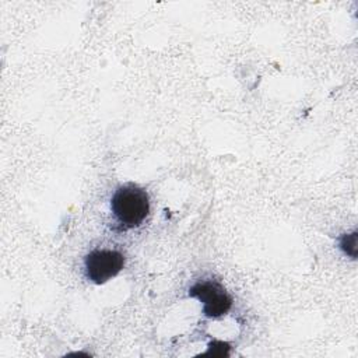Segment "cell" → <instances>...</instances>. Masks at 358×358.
<instances>
[{
    "label": "cell",
    "mask_w": 358,
    "mask_h": 358,
    "mask_svg": "<svg viewBox=\"0 0 358 358\" xmlns=\"http://www.w3.org/2000/svg\"><path fill=\"white\" fill-rule=\"evenodd\" d=\"M189 295L197 298L203 303V312L208 317H220L232 306V298L224 287L215 281H203L194 284Z\"/></svg>",
    "instance_id": "cell-3"
},
{
    "label": "cell",
    "mask_w": 358,
    "mask_h": 358,
    "mask_svg": "<svg viewBox=\"0 0 358 358\" xmlns=\"http://www.w3.org/2000/svg\"><path fill=\"white\" fill-rule=\"evenodd\" d=\"M110 210L124 228L138 227L150 213L148 194L136 185L120 186L112 196Z\"/></svg>",
    "instance_id": "cell-1"
},
{
    "label": "cell",
    "mask_w": 358,
    "mask_h": 358,
    "mask_svg": "<svg viewBox=\"0 0 358 358\" xmlns=\"http://www.w3.org/2000/svg\"><path fill=\"white\" fill-rule=\"evenodd\" d=\"M85 275L94 284H103L113 278L124 266V256L119 250L95 249L85 256Z\"/></svg>",
    "instance_id": "cell-2"
}]
</instances>
